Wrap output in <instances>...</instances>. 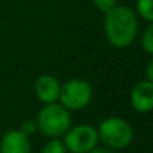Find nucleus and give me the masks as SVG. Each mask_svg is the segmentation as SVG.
Returning <instances> with one entry per match:
<instances>
[{
	"label": "nucleus",
	"instance_id": "f257e3e1",
	"mask_svg": "<svg viewBox=\"0 0 153 153\" xmlns=\"http://www.w3.org/2000/svg\"><path fill=\"white\" fill-rule=\"evenodd\" d=\"M106 39L113 47L125 48L134 42L138 31V20L136 12L126 5H114L105 12Z\"/></svg>",
	"mask_w": 153,
	"mask_h": 153
},
{
	"label": "nucleus",
	"instance_id": "f03ea898",
	"mask_svg": "<svg viewBox=\"0 0 153 153\" xmlns=\"http://www.w3.org/2000/svg\"><path fill=\"white\" fill-rule=\"evenodd\" d=\"M38 130L48 138H59L71 126V117L61 103H46L36 114Z\"/></svg>",
	"mask_w": 153,
	"mask_h": 153
},
{
	"label": "nucleus",
	"instance_id": "7ed1b4c3",
	"mask_svg": "<svg viewBox=\"0 0 153 153\" xmlns=\"http://www.w3.org/2000/svg\"><path fill=\"white\" fill-rule=\"evenodd\" d=\"M98 137L109 149L120 151L132 144L134 133L126 120L121 117H108L98 125Z\"/></svg>",
	"mask_w": 153,
	"mask_h": 153
},
{
	"label": "nucleus",
	"instance_id": "20e7f679",
	"mask_svg": "<svg viewBox=\"0 0 153 153\" xmlns=\"http://www.w3.org/2000/svg\"><path fill=\"white\" fill-rule=\"evenodd\" d=\"M94 90L93 86L85 79H70L66 83L61 85L59 98L61 105L69 111L82 110L87 108L93 101Z\"/></svg>",
	"mask_w": 153,
	"mask_h": 153
},
{
	"label": "nucleus",
	"instance_id": "39448f33",
	"mask_svg": "<svg viewBox=\"0 0 153 153\" xmlns=\"http://www.w3.org/2000/svg\"><path fill=\"white\" fill-rule=\"evenodd\" d=\"M100 143L95 128L87 124L70 126L63 134V144L70 153H87L94 149Z\"/></svg>",
	"mask_w": 153,
	"mask_h": 153
},
{
	"label": "nucleus",
	"instance_id": "423d86ee",
	"mask_svg": "<svg viewBox=\"0 0 153 153\" xmlns=\"http://www.w3.org/2000/svg\"><path fill=\"white\" fill-rule=\"evenodd\" d=\"M130 105L138 113H149L153 110V83L151 81H140L130 90Z\"/></svg>",
	"mask_w": 153,
	"mask_h": 153
},
{
	"label": "nucleus",
	"instance_id": "0eeeda50",
	"mask_svg": "<svg viewBox=\"0 0 153 153\" xmlns=\"http://www.w3.org/2000/svg\"><path fill=\"white\" fill-rule=\"evenodd\" d=\"M34 91L36 98L42 103H53L56 102L61 93V83L54 75L43 74L35 81Z\"/></svg>",
	"mask_w": 153,
	"mask_h": 153
},
{
	"label": "nucleus",
	"instance_id": "6e6552de",
	"mask_svg": "<svg viewBox=\"0 0 153 153\" xmlns=\"http://www.w3.org/2000/svg\"><path fill=\"white\" fill-rule=\"evenodd\" d=\"M0 153H31V141L19 129L8 130L0 140Z\"/></svg>",
	"mask_w": 153,
	"mask_h": 153
},
{
	"label": "nucleus",
	"instance_id": "1a4fd4ad",
	"mask_svg": "<svg viewBox=\"0 0 153 153\" xmlns=\"http://www.w3.org/2000/svg\"><path fill=\"white\" fill-rule=\"evenodd\" d=\"M136 11L144 20L153 22V0H137Z\"/></svg>",
	"mask_w": 153,
	"mask_h": 153
},
{
	"label": "nucleus",
	"instance_id": "9d476101",
	"mask_svg": "<svg viewBox=\"0 0 153 153\" xmlns=\"http://www.w3.org/2000/svg\"><path fill=\"white\" fill-rule=\"evenodd\" d=\"M66 152L67 149L63 144V140H61V137H59V138H51L48 143H46L40 153H66Z\"/></svg>",
	"mask_w": 153,
	"mask_h": 153
},
{
	"label": "nucleus",
	"instance_id": "9b49d317",
	"mask_svg": "<svg viewBox=\"0 0 153 153\" xmlns=\"http://www.w3.org/2000/svg\"><path fill=\"white\" fill-rule=\"evenodd\" d=\"M141 46L145 53L153 55V22L149 23V26L144 31L143 38H141Z\"/></svg>",
	"mask_w": 153,
	"mask_h": 153
},
{
	"label": "nucleus",
	"instance_id": "f8f14e48",
	"mask_svg": "<svg viewBox=\"0 0 153 153\" xmlns=\"http://www.w3.org/2000/svg\"><path fill=\"white\" fill-rule=\"evenodd\" d=\"M91 3L98 11L103 13L111 10L114 5H117V0H91Z\"/></svg>",
	"mask_w": 153,
	"mask_h": 153
},
{
	"label": "nucleus",
	"instance_id": "ddd939ff",
	"mask_svg": "<svg viewBox=\"0 0 153 153\" xmlns=\"http://www.w3.org/2000/svg\"><path fill=\"white\" fill-rule=\"evenodd\" d=\"M20 132H23L26 136H32L35 132L38 130V126H36V122H35V120H26V121L22 122L20 125Z\"/></svg>",
	"mask_w": 153,
	"mask_h": 153
},
{
	"label": "nucleus",
	"instance_id": "4468645a",
	"mask_svg": "<svg viewBox=\"0 0 153 153\" xmlns=\"http://www.w3.org/2000/svg\"><path fill=\"white\" fill-rule=\"evenodd\" d=\"M145 75H146V79H148V81H151L152 83H153V58L148 62V65H146V67H145Z\"/></svg>",
	"mask_w": 153,
	"mask_h": 153
},
{
	"label": "nucleus",
	"instance_id": "2eb2a0df",
	"mask_svg": "<svg viewBox=\"0 0 153 153\" xmlns=\"http://www.w3.org/2000/svg\"><path fill=\"white\" fill-rule=\"evenodd\" d=\"M87 153H113L110 151V149H105V148H97L95 146L94 149H91L90 152H87Z\"/></svg>",
	"mask_w": 153,
	"mask_h": 153
}]
</instances>
